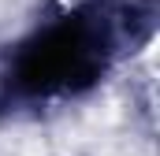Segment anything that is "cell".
Listing matches in <instances>:
<instances>
[{
    "instance_id": "obj_1",
    "label": "cell",
    "mask_w": 160,
    "mask_h": 156,
    "mask_svg": "<svg viewBox=\"0 0 160 156\" xmlns=\"http://www.w3.org/2000/svg\"><path fill=\"white\" fill-rule=\"evenodd\" d=\"M108 52L104 26L89 19H67L38 37L19 60V78L30 93H56V89H78L82 82L101 71Z\"/></svg>"
}]
</instances>
